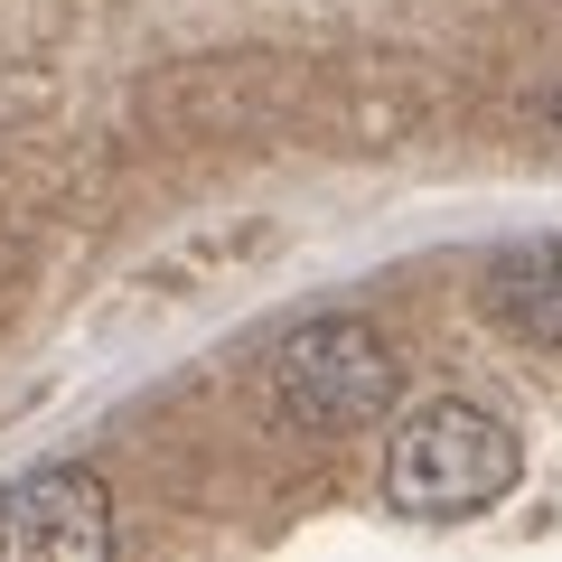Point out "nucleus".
I'll list each match as a JSON object with an SVG mask.
<instances>
[{
    "label": "nucleus",
    "instance_id": "3",
    "mask_svg": "<svg viewBox=\"0 0 562 562\" xmlns=\"http://www.w3.org/2000/svg\"><path fill=\"white\" fill-rule=\"evenodd\" d=\"M113 543H122V516L94 469L47 460L20 487H0V562H103Z\"/></svg>",
    "mask_w": 562,
    "mask_h": 562
},
{
    "label": "nucleus",
    "instance_id": "2",
    "mask_svg": "<svg viewBox=\"0 0 562 562\" xmlns=\"http://www.w3.org/2000/svg\"><path fill=\"white\" fill-rule=\"evenodd\" d=\"M272 394H281V413L301 422V431H366V422L394 413L403 366L366 319H310V328L281 338Z\"/></svg>",
    "mask_w": 562,
    "mask_h": 562
},
{
    "label": "nucleus",
    "instance_id": "1",
    "mask_svg": "<svg viewBox=\"0 0 562 562\" xmlns=\"http://www.w3.org/2000/svg\"><path fill=\"white\" fill-rule=\"evenodd\" d=\"M525 479V441L506 431V413L469 394H431L394 422V450H384V487H394L403 516H431V525H460L506 506Z\"/></svg>",
    "mask_w": 562,
    "mask_h": 562
},
{
    "label": "nucleus",
    "instance_id": "4",
    "mask_svg": "<svg viewBox=\"0 0 562 562\" xmlns=\"http://www.w3.org/2000/svg\"><path fill=\"white\" fill-rule=\"evenodd\" d=\"M487 310H497L516 338L562 347V244H516V254H497V272H487Z\"/></svg>",
    "mask_w": 562,
    "mask_h": 562
}]
</instances>
